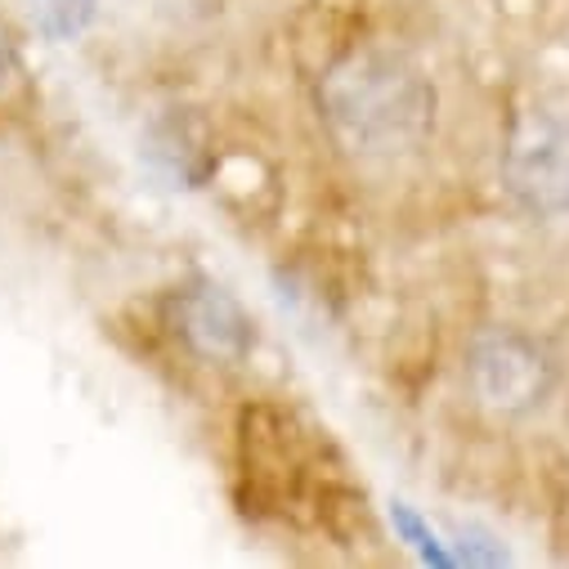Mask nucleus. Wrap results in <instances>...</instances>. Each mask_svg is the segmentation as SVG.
<instances>
[{"mask_svg":"<svg viewBox=\"0 0 569 569\" xmlns=\"http://www.w3.org/2000/svg\"><path fill=\"white\" fill-rule=\"evenodd\" d=\"M332 134L359 158H399L436 130V86L408 54L390 46L350 50L319 86Z\"/></svg>","mask_w":569,"mask_h":569,"instance_id":"f257e3e1","label":"nucleus"},{"mask_svg":"<svg viewBox=\"0 0 569 569\" xmlns=\"http://www.w3.org/2000/svg\"><path fill=\"white\" fill-rule=\"evenodd\" d=\"M467 377H471L476 399L489 412L520 417V412L542 408L547 395L556 390V359L533 337L511 332V328H493L471 346Z\"/></svg>","mask_w":569,"mask_h":569,"instance_id":"f03ea898","label":"nucleus"},{"mask_svg":"<svg viewBox=\"0 0 569 569\" xmlns=\"http://www.w3.org/2000/svg\"><path fill=\"white\" fill-rule=\"evenodd\" d=\"M507 193L533 216H569V121L525 117L502 162Z\"/></svg>","mask_w":569,"mask_h":569,"instance_id":"7ed1b4c3","label":"nucleus"},{"mask_svg":"<svg viewBox=\"0 0 569 569\" xmlns=\"http://www.w3.org/2000/svg\"><path fill=\"white\" fill-rule=\"evenodd\" d=\"M176 337L207 363H242L256 346V328L247 310L220 288V282H189L171 297Z\"/></svg>","mask_w":569,"mask_h":569,"instance_id":"20e7f679","label":"nucleus"},{"mask_svg":"<svg viewBox=\"0 0 569 569\" xmlns=\"http://www.w3.org/2000/svg\"><path fill=\"white\" fill-rule=\"evenodd\" d=\"M99 0H32V19L50 41H72L90 28Z\"/></svg>","mask_w":569,"mask_h":569,"instance_id":"39448f33","label":"nucleus"},{"mask_svg":"<svg viewBox=\"0 0 569 569\" xmlns=\"http://www.w3.org/2000/svg\"><path fill=\"white\" fill-rule=\"evenodd\" d=\"M153 162L171 176V180H184V184H193V180H202V162L193 158V149H189V134H184V126L180 121H167V126H158V134H153Z\"/></svg>","mask_w":569,"mask_h":569,"instance_id":"423d86ee","label":"nucleus"},{"mask_svg":"<svg viewBox=\"0 0 569 569\" xmlns=\"http://www.w3.org/2000/svg\"><path fill=\"white\" fill-rule=\"evenodd\" d=\"M390 520H395V529H399V533H403V538H408V542L421 551V560H436V565H449V560H453L449 551H440V538H436L431 529H426V525H421V520H417V516H412L403 502H395Z\"/></svg>","mask_w":569,"mask_h":569,"instance_id":"0eeeda50","label":"nucleus"},{"mask_svg":"<svg viewBox=\"0 0 569 569\" xmlns=\"http://www.w3.org/2000/svg\"><path fill=\"white\" fill-rule=\"evenodd\" d=\"M10 72H14V50H10V41L0 37V86L10 81Z\"/></svg>","mask_w":569,"mask_h":569,"instance_id":"6e6552de","label":"nucleus"}]
</instances>
